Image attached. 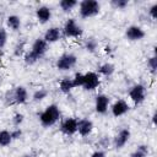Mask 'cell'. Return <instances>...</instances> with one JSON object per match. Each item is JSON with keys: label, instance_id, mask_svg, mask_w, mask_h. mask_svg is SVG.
<instances>
[{"label": "cell", "instance_id": "cell-1", "mask_svg": "<svg viewBox=\"0 0 157 157\" xmlns=\"http://www.w3.org/2000/svg\"><path fill=\"white\" fill-rule=\"evenodd\" d=\"M47 50H48V43L43 38H37L33 42V44L31 47V50H28L25 54V63L27 65L36 64L39 59H42L44 56Z\"/></svg>", "mask_w": 157, "mask_h": 157}, {"label": "cell", "instance_id": "cell-2", "mask_svg": "<svg viewBox=\"0 0 157 157\" xmlns=\"http://www.w3.org/2000/svg\"><path fill=\"white\" fill-rule=\"evenodd\" d=\"M60 118V109L56 104H49L40 114H39V121L44 128L53 126Z\"/></svg>", "mask_w": 157, "mask_h": 157}, {"label": "cell", "instance_id": "cell-3", "mask_svg": "<svg viewBox=\"0 0 157 157\" xmlns=\"http://www.w3.org/2000/svg\"><path fill=\"white\" fill-rule=\"evenodd\" d=\"M101 11V4L97 0H83L78 4V12L82 18H90L98 15Z\"/></svg>", "mask_w": 157, "mask_h": 157}, {"label": "cell", "instance_id": "cell-4", "mask_svg": "<svg viewBox=\"0 0 157 157\" xmlns=\"http://www.w3.org/2000/svg\"><path fill=\"white\" fill-rule=\"evenodd\" d=\"M5 99L7 104H23L28 101V92L26 87L17 86L6 93Z\"/></svg>", "mask_w": 157, "mask_h": 157}, {"label": "cell", "instance_id": "cell-5", "mask_svg": "<svg viewBox=\"0 0 157 157\" xmlns=\"http://www.w3.org/2000/svg\"><path fill=\"white\" fill-rule=\"evenodd\" d=\"M61 32L66 38H78L82 36L83 29L77 25L75 18H67L64 23V27L61 28Z\"/></svg>", "mask_w": 157, "mask_h": 157}, {"label": "cell", "instance_id": "cell-6", "mask_svg": "<svg viewBox=\"0 0 157 157\" xmlns=\"http://www.w3.org/2000/svg\"><path fill=\"white\" fill-rule=\"evenodd\" d=\"M77 63V58L75 54L72 53H65L63 54L61 56L58 58L56 60V69L60 70V71H67V70H71Z\"/></svg>", "mask_w": 157, "mask_h": 157}, {"label": "cell", "instance_id": "cell-7", "mask_svg": "<svg viewBox=\"0 0 157 157\" xmlns=\"http://www.w3.org/2000/svg\"><path fill=\"white\" fill-rule=\"evenodd\" d=\"M129 97L135 104H141L146 98V87L142 83H136L129 90Z\"/></svg>", "mask_w": 157, "mask_h": 157}, {"label": "cell", "instance_id": "cell-8", "mask_svg": "<svg viewBox=\"0 0 157 157\" xmlns=\"http://www.w3.org/2000/svg\"><path fill=\"white\" fill-rule=\"evenodd\" d=\"M99 86V76L94 71H88L83 74V85L82 87L86 91H93Z\"/></svg>", "mask_w": 157, "mask_h": 157}, {"label": "cell", "instance_id": "cell-9", "mask_svg": "<svg viewBox=\"0 0 157 157\" xmlns=\"http://www.w3.org/2000/svg\"><path fill=\"white\" fill-rule=\"evenodd\" d=\"M145 31L140 27V26H136V25H131L129 26L126 29H125V37L131 40V42H137V40H141L144 37H145Z\"/></svg>", "mask_w": 157, "mask_h": 157}, {"label": "cell", "instance_id": "cell-10", "mask_svg": "<svg viewBox=\"0 0 157 157\" xmlns=\"http://www.w3.org/2000/svg\"><path fill=\"white\" fill-rule=\"evenodd\" d=\"M60 131L66 135V136H72L77 132V119L75 118H66L61 125H60Z\"/></svg>", "mask_w": 157, "mask_h": 157}, {"label": "cell", "instance_id": "cell-11", "mask_svg": "<svg viewBox=\"0 0 157 157\" xmlns=\"http://www.w3.org/2000/svg\"><path fill=\"white\" fill-rule=\"evenodd\" d=\"M130 136H131V132H130L129 129H126V128H125V129H121V130L114 136V139H113V145H114V147H115V148H123V147L128 144Z\"/></svg>", "mask_w": 157, "mask_h": 157}, {"label": "cell", "instance_id": "cell-12", "mask_svg": "<svg viewBox=\"0 0 157 157\" xmlns=\"http://www.w3.org/2000/svg\"><path fill=\"white\" fill-rule=\"evenodd\" d=\"M109 97L105 94H97L96 101H94V109L98 114H105L109 107Z\"/></svg>", "mask_w": 157, "mask_h": 157}, {"label": "cell", "instance_id": "cell-13", "mask_svg": "<svg viewBox=\"0 0 157 157\" xmlns=\"http://www.w3.org/2000/svg\"><path fill=\"white\" fill-rule=\"evenodd\" d=\"M110 109H112L113 117L118 118V117H121V115H124V114L128 113V110H129V104H128V102L124 101V99H118V101H115V102L113 103V105H112Z\"/></svg>", "mask_w": 157, "mask_h": 157}, {"label": "cell", "instance_id": "cell-14", "mask_svg": "<svg viewBox=\"0 0 157 157\" xmlns=\"http://www.w3.org/2000/svg\"><path fill=\"white\" fill-rule=\"evenodd\" d=\"M63 36V32H61V28L59 27H50L45 31L44 36H43V39L49 44V43H55L58 42Z\"/></svg>", "mask_w": 157, "mask_h": 157}, {"label": "cell", "instance_id": "cell-15", "mask_svg": "<svg viewBox=\"0 0 157 157\" xmlns=\"http://www.w3.org/2000/svg\"><path fill=\"white\" fill-rule=\"evenodd\" d=\"M93 130V123L90 119L77 120V132L81 136H88Z\"/></svg>", "mask_w": 157, "mask_h": 157}, {"label": "cell", "instance_id": "cell-16", "mask_svg": "<svg viewBox=\"0 0 157 157\" xmlns=\"http://www.w3.org/2000/svg\"><path fill=\"white\" fill-rule=\"evenodd\" d=\"M36 17L40 23H47L52 18V10L48 6H39L36 10Z\"/></svg>", "mask_w": 157, "mask_h": 157}, {"label": "cell", "instance_id": "cell-17", "mask_svg": "<svg viewBox=\"0 0 157 157\" xmlns=\"http://www.w3.org/2000/svg\"><path fill=\"white\" fill-rule=\"evenodd\" d=\"M6 25L12 31H18L21 27V18L17 15H10L6 18Z\"/></svg>", "mask_w": 157, "mask_h": 157}, {"label": "cell", "instance_id": "cell-18", "mask_svg": "<svg viewBox=\"0 0 157 157\" xmlns=\"http://www.w3.org/2000/svg\"><path fill=\"white\" fill-rule=\"evenodd\" d=\"M114 71H115V66L113 64H110V63H104L98 67V74H101V75H103L105 77L112 76L114 74Z\"/></svg>", "mask_w": 157, "mask_h": 157}, {"label": "cell", "instance_id": "cell-19", "mask_svg": "<svg viewBox=\"0 0 157 157\" xmlns=\"http://www.w3.org/2000/svg\"><path fill=\"white\" fill-rule=\"evenodd\" d=\"M59 90L63 93H70L74 90V83H72V78L70 77H65L60 81L59 83Z\"/></svg>", "mask_w": 157, "mask_h": 157}, {"label": "cell", "instance_id": "cell-20", "mask_svg": "<svg viewBox=\"0 0 157 157\" xmlns=\"http://www.w3.org/2000/svg\"><path fill=\"white\" fill-rule=\"evenodd\" d=\"M78 2L76 0H61L59 2V7L64 11V12H70L75 6H77Z\"/></svg>", "mask_w": 157, "mask_h": 157}, {"label": "cell", "instance_id": "cell-21", "mask_svg": "<svg viewBox=\"0 0 157 157\" xmlns=\"http://www.w3.org/2000/svg\"><path fill=\"white\" fill-rule=\"evenodd\" d=\"M12 142V137H11V132L7 130H1L0 131V146L1 147H6Z\"/></svg>", "mask_w": 157, "mask_h": 157}, {"label": "cell", "instance_id": "cell-22", "mask_svg": "<svg viewBox=\"0 0 157 157\" xmlns=\"http://www.w3.org/2000/svg\"><path fill=\"white\" fill-rule=\"evenodd\" d=\"M148 155V146L146 145H140L137 146L130 155V157H147Z\"/></svg>", "mask_w": 157, "mask_h": 157}, {"label": "cell", "instance_id": "cell-23", "mask_svg": "<svg viewBox=\"0 0 157 157\" xmlns=\"http://www.w3.org/2000/svg\"><path fill=\"white\" fill-rule=\"evenodd\" d=\"M97 48H98V42H97L96 38L90 37V38H87V39L85 40V49H86L87 52L94 53V52L97 50Z\"/></svg>", "mask_w": 157, "mask_h": 157}, {"label": "cell", "instance_id": "cell-24", "mask_svg": "<svg viewBox=\"0 0 157 157\" xmlns=\"http://www.w3.org/2000/svg\"><path fill=\"white\" fill-rule=\"evenodd\" d=\"M47 96H48V91H47L45 88H38L37 91L33 92L32 98H33V101H36V102H40V101H43L44 98H47Z\"/></svg>", "mask_w": 157, "mask_h": 157}, {"label": "cell", "instance_id": "cell-25", "mask_svg": "<svg viewBox=\"0 0 157 157\" xmlns=\"http://www.w3.org/2000/svg\"><path fill=\"white\" fill-rule=\"evenodd\" d=\"M147 67L151 74H153V75L156 74V71H157V56L156 55H152L151 58L147 59Z\"/></svg>", "mask_w": 157, "mask_h": 157}, {"label": "cell", "instance_id": "cell-26", "mask_svg": "<svg viewBox=\"0 0 157 157\" xmlns=\"http://www.w3.org/2000/svg\"><path fill=\"white\" fill-rule=\"evenodd\" d=\"M128 4H129V0H112V1H110V5H112L114 9H117V10H123V9H125V7L128 6Z\"/></svg>", "mask_w": 157, "mask_h": 157}, {"label": "cell", "instance_id": "cell-27", "mask_svg": "<svg viewBox=\"0 0 157 157\" xmlns=\"http://www.w3.org/2000/svg\"><path fill=\"white\" fill-rule=\"evenodd\" d=\"M72 83H74V88L82 87V85H83V74H81V72L75 74V76L72 78Z\"/></svg>", "mask_w": 157, "mask_h": 157}, {"label": "cell", "instance_id": "cell-28", "mask_svg": "<svg viewBox=\"0 0 157 157\" xmlns=\"http://www.w3.org/2000/svg\"><path fill=\"white\" fill-rule=\"evenodd\" d=\"M6 43H7V32L5 28L0 27V50L4 49Z\"/></svg>", "mask_w": 157, "mask_h": 157}, {"label": "cell", "instance_id": "cell-29", "mask_svg": "<svg viewBox=\"0 0 157 157\" xmlns=\"http://www.w3.org/2000/svg\"><path fill=\"white\" fill-rule=\"evenodd\" d=\"M23 120H25V115L22 113H16L13 115V118H12V124L15 126H20L23 123Z\"/></svg>", "mask_w": 157, "mask_h": 157}, {"label": "cell", "instance_id": "cell-30", "mask_svg": "<svg viewBox=\"0 0 157 157\" xmlns=\"http://www.w3.org/2000/svg\"><path fill=\"white\" fill-rule=\"evenodd\" d=\"M148 15H150V17H151L152 20H156V18H157V2H155V4H152V5L150 6V9H148Z\"/></svg>", "mask_w": 157, "mask_h": 157}, {"label": "cell", "instance_id": "cell-31", "mask_svg": "<svg viewBox=\"0 0 157 157\" xmlns=\"http://www.w3.org/2000/svg\"><path fill=\"white\" fill-rule=\"evenodd\" d=\"M10 132H11V137H12V140H17V139H20L21 135H22V130H21L20 128H16V129H13V130L10 131Z\"/></svg>", "mask_w": 157, "mask_h": 157}, {"label": "cell", "instance_id": "cell-32", "mask_svg": "<svg viewBox=\"0 0 157 157\" xmlns=\"http://www.w3.org/2000/svg\"><path fill=\"white\" fill-rule=\"evenodd\" d=\"M91 157H105V152L104 151H101V150H97V151H94L91 155Z\"/></svg>", "mask_w": 157, "mask_h": 157}, {"label": "cell", "instance_id": "cell-33", "mask_svg": "<svg viewBox=\"0 0 157 157\" xmlns=\"http://www.w3.org/2000/svg\"><path fill=\"white\" fill-rule=\"evenodd\" d=\"M152 121H153V124L156 123V113H155V114L152 115Z\"/></svg>", "mask_w": 157, "mask_h": 157}, {"label": "cell", "instance_id": "cell-34", "mask_svg": "<svg viewBox=\"0 0 157 157\" xmlns=\"http://www.w3.org/2000/svg\"><path fill=\"white\" fill-rule=\"evenodd\" d=\"M22 157H33V156H32V155H23Z\"/></svg>", "mask_w": 157, "mask_h": 157}]
</instances>
